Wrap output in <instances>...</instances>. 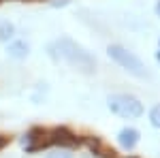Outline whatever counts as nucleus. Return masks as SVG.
I'll use <instances>...</instances> for the list:
<instances>
[{"label": "nucleus", "instance_id": "nucleus-11", "mask_svg": "<svg viewBox=\"0 0 160 158\" xmlns=\"http://www.w3.org/2000/svg\"><path fill=\"white\" fill-rule=\"evenodd\" d=\"M64 4H68V0H53L51 2V7H64Z\"/></svg>", "mask_w": 160, "mask_h": 158}, {"label": "nucleus", "instance_id": "nucleus-4", "mask_svg": "<svg viewBox=\"0 0 160 158\" xmlns=\"http://www.w3.org/2000/svg\"><path fill=\"white\" fill-rule=\"evenodd\" d=\"M22 145L26 147V152H38L43 147H49L51 145V133L45 130V128H41V126H34V128H30L24 135Z\"/></svg>", "mask_w": 160, "mask_h": 158}, {"label": "nucleus", "instance_id": "nucleus-15", "mask_svg": "<svg viewBox=\"0 0 160 158\" xmlns=\"http://www.w3.org/2000/svg\"><path fill=\"white\" fill-rule=\"evenodd\" d=\"M24 2H26V0H24ZM28 2H41V0H28Z\"/></svg>", "mask_w": 160, "mask_h": 158}, {"label": "nucleus", "instance_id": "nucleus-3", "mask_svg": "<svg viewBox=\"0 0 160 158\" xmlns=\"http://www.w3.org/2000/svg\"><path fill=\"white\" fill-rule=\"evenodd\" d=\"M107 54H109L111 60L118 62L124 71H128L130 75H135V77H148V69H145L143 60L137 54L128 51L126 47H122V45H109Z\"/></svg>", "mask_w": 160, "mask_h": 158}, {"label": "nucleus", "instance_id": "nucleus-12", "mask_svg": "<svg viewBox=\"0 0 160 158\" xmlns=\"http://www.w3.org/2000/svg\"><path fill=\"white\" fill-rule=\"evenodd\" d=\"M7 143H9V137H2V135H0V150L7 145Z\"/></svg>", "mask_w": 160, "mask_h": 158}, {"label": "nucleus", "instance_id": "nucleus-8", "mask_svg": "<svg viewBox=\"0 0 160 158\" xmlns=\"http://www.w3.org/2000/svg\"><path fill=\"white\" fill-rule=\"evenodd\" d=\"M15 34V26L7 19H0V43H9Z\"/></svg>", "mask_w": 160, "mask_h": 158}, {"label": "nucleus", "instance_id": "nucleus-10", "mask_svg": "<svg viewBox=\"0 0 160 158\" xmlns=\"http://www.w3.org/2000/svg\"><path fill=\"white\" fill-rule=\"evenodd\" d=\"M47 158H73L68 152H64V150H60V152H56V154H49Z\"/></svg>", "mask_w": 160, "mask_h": 158}, {"label": "nucleus", "instance_id": "nucleus-17", "mask_svg": "<svg viewBox=\"0 0 160 158\" xmlns=\"http://www.w3.org/2000/svg\"><path fill=\"white\" fill-rule=\"evenodd\" d=\"M130 158H135V156H130Z\"/></svg>", "mask_w": 160, "mask_h": 158}, {"label": "nucleus", "instance_id": "nucleus-1", "mask_svg": "<svg viewBox=\"0 0 160 158\" xmlns=\"http://www.w3.org/2000/svg\"><path fill=\"white\" fill-rule=\"evenodd\" d=\"M47 54L53 62H66L75 69L83 71V73H92L94 66H96V60L90 56V51H86L79 43H75L73 38L68 37L56 38L53 43H49Z\"/></svg>", "mask_w": 160, "mask_h": 158}, {"label": "nucleus", "instance_id": "nucleus-6", "mask_svg": "<svg viewBox=\"0 0 160 158\" xmlns=\"http://www.w3.org/2000/svg\"><path fill=\"white\" fill-rule=\"evenodd\" d=\"M139 139H141V135H139V130L132 128V126H126V128H122V130L118 133V143H120V147L126 150V152L135 150L137 143H139Z\"/></svg>", "mask_w": 160, "mask_h": 158}, {"label": "nucleus", "instance_id": "nucleus-16", "mask_svg": "<svg viewBox=\"0 0 160 158\" xmlns=\"http://www.w3.org/2000/svg\"><path fill=\"white\" fill-rule=\"evenodd\" d=\"M158 49H160V37H158Z\"/></svg>", "mask_w": 160, "mask_h": 158}, {"label": "nucleus", "instance_id": "nucleus-18", "mask_svg": "<svg viewBox=\"0 0 160 158\" xmlns=\"http://www.w3.org/2000/svg\"><path fill=\"white\" fill-rule=\"evenodd\" d=\"M0 2H2V0H0Z\"/></svg>", "mask_w": 160, "mask_h": 158}, {"label": "nucleus", "instance_id": "nucleus-14", "mask_svg": "<svg viewBox=\"0 0 160 158\" xmlns=\"http://www.w3.org/2000/svg\"><path fill=\"white\" fill-rule=\"evenodd\" d=\"M156 62H158V64H160V49H158V51H156Z\"/></svg>", "mask_w": 160, "mask_h": 158}, {"label": "nucleus", "instance_id": "nucleus-7", "mask_svg": "<svg viewBox=\"0 0 160 158\" xmlns=\"http://www.w3.org/2000/svg\"><path fill=\"white\" fill-rule=\"evenodd\" d=\"M7 54L15 58V60H24L26 56L30 54V45L26 43V41H11L9 45H7Z\"/></svg>", "mask_w": 160, "mask_h": 158}, {"label": "nucleus", "instance_id": "nucleus-5", "mask_svg": "<svg viewBox=\"0 0 160 158\" xmlns=\"http://www.w3.org/2000/svg\"><path fill=\"white\" fill-rule=\"evenodd\" d=\"M51 145H60L62 150H71V147L79 145V139H77V135L71 133L66 126H60V128L51 130Z\"/></svg>", "mask_w": 160, "mask_h": 158}, {"label": "nucleus", "instance_id": "nucleus-13", "mask_svg": "<svg viewBox=\"0 0 160 158\" xmlns=\"http://www.w3.org/2000/svg\"><path fill=\"white\" fill-rule=\"evenodd\" d=\"M154 11H156V15H158V17H160V0H158V2H156V7H154Z\"/></svg>", "mask_w": 160, "mask_h": 158}, {"label": "nucleus", "instance_id": "nucleus-2", "mask_svg": "<svg viewBox=\"0 0 160 158\" xmlns=\"http://www.w3.org/2000/svg\"><path fill=\"white\" fill-rule=\"evenodd\" d=\"M111 113H115L118 118L124 120H137L143 115V103L132 94H111L107 98Z\"/></svg>", "mask_w": 160, "mask_h": 158}, {"label": "nucleus", "instance_id": "nucleus-9", "mask_svg": "<svg viewBox=\"0 0 160 158\" xmlns=\"http://www.w3.org/2000/svg\"><path fill=\"white\" fill-rule=\"evenodd\" d=\"M149 122H152L154 128H158V130H160V103L152 107V111H149Z\"/></svg>", "mask_w": 160, "mask_h": 158}]
</instances>
